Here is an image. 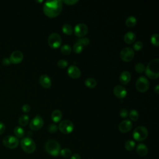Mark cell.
<instances>
[{"instance_id": "cell-1", "label": "cell", "mask_w": 159, "mask_h": 159, "mask_svg": "<svg viewBox=\"0 0 159 159\" xmlns=\"http://www.w3.org/2000/svg\"><path fill=\"white\" fill-rule=\"evenodd\" d=\"M63 1L54 0L45 2L43 6V11L45 15L50 18L57 17L61 12Z\"/></svg>"}, {"instance_id": "cell-2", "label": "cell", "mask_w": 159, "mask_h": 159, "mask_svg": "<svg viewBox=\"0 0 159 159\" xmlns=\"http://www.w3.org/2000/svg\"><path fill=\"white\" fill-rule=\"evenodd\" d=\"M146 76L151 80H156L159 77V59L152 60L147 65L145 70Z\"/></svg>"}, {"instance_id": "cell-3", "label": "cell", "mask_w": 159, "mask_h": 159, "mask_svg": "<svg viewBox=\"0 0 159 159\" xmlns=\"http://www.w3.org/2000/svg\"><path fill=\"white\" fill-rule=\"evenodd\" d=\"M45 148L48 153L53 157L58 156L60 152V145L55 140H48L45 143Z\"/></svg>"}, {"instance_id": "cell-4", "label": "cell", "mask_w": 159, "mask_h": 159, "mask_svg": "<svg viewBox=\"0 0 159 159\" xmlns=\"http://www.w3.org/2000/svg\"><path fill=\"white\" fill-rule=\"evenodd\" d=\"M20 146L22 150L27 153H32L36 148L34 141L30 137L23 138L20 141Z\"/></svg>"}, {"instance_id": "cell-5", "label": "cell", "mask_w": 159, "mask_h": 159, "mask_svg": "<svg viewBox=\"0 0 159 159\" xmlns=\"http://www.w3.org/2000/svg\"><path fill=\"white\" fill-rule=\"evenodd\" d=\"M148 134V130L145 127L138 126L133 132V137L136 141L142 142L147 139Z\"/></svg>"}, {"instance_id": "cell-6", "label": "cell", "mask_w": 159, "mask_h": 159, "mask_svg": "<svg viewBox=\"0 0 159 159\" xmlns=\"http://www.w3.org/2000/svg\"><path fill=\"white\" fill-rule=\"evenodd\" d=\"M48 44L53 49L59 48L61 45V38L57 33H52L48 37Z\"/></svg>"}, {"instance_id": "cell-7", "label": "cell", "mask_w": 159, "mask_h": 159, "mask_svg": "<svg viewBox=\"0 0 159 159\" xmlns=\"http://www.w3.org/2000/svg\"><path fill=\"white\" fill-rule=\"evenodd\" d=\"M149 81L144 76H139L135 83V87L138 91L143 93L147 91L149 88Z\"/></svg>"}, {"instance_id": "cell-8", "label": "cell", "mask_w": 159, "mask_h": 159, "mask_svg": "<svg viewBox=\"0 0 159 159\" xmlns=\"http://www.w3.org/2000/svg\"><path fill=\"white\" fill-rule=\"evenodd\" d=\"M134 51L131 47H125L120 52V59L125 62L130 61L134 58Z\"/></svg>"}, {"instance_id": "cell-9", "label": "cell", "mask_w": 159, "mask_h": 159, "mask_svg": "<svg viewBox=\"0 0 159 159\" xmlns=\"http://www.w3.org/2000/svg\"><path fill=\"white\" fill-rule=\"evenodd\" d=\"M19 140L16 137L12 135H7L2 139L3 145L9 148H16L19 145Z\"/></svg>"}, {"instance_id": "cell-10", "label": "cell", "mask_w": 159, "mask_h": 159, "mask_svg": "<svg viewBox=\"0 0 159 159\" xmlns=\"http://www.w3.org/2000/svg\"><path fill=\"white\" fill-rule=\"evenodd\" d=\"M58 129L61 133L64 134H68L73 130L74 125L70 120H63L60 122Z\"/></svg>"}, {"instance_id": "cell-11", "label": "cell", "mask_w": 159, "mask_h": 159, "mask_svg": "<svg viewBox=\"0 0 159 159\" xmlns=\"http://www.w3.org/2000/svg\"><path fill=\"white\" fill-rule=\"evenodd\" d=\"M44 124V121L40 115L35 116L30 122L29 127L32 130H39Z\"/></svg>"}, {"instance_id": "cell-12", "label": "cell", "mask_w": 159, "mask_h": 159, "mask_svg": "<svg viewBox=\"0 0 159 159\" xmlns=\"http://www.w3.org/2000/svg\"><path fill=\"white\" fill-rule=\"evenodd\" d=\"M73 30L76 36L81 38L84 37L88 34V27L84 23H79L75 25Z\"/></svg>"}, {"instance_id": "cell-13", "label": "cell", "mask_w": 159, "mask_h": 159, "mask_svg": "<svg viewBox=\"0 0 159 159\" xmlns=\"http://www.w3.org/2000/svg\"><path fill=\"white\" fill-rule=\"evenodd\" d=\"M113 93L119 99H124L127 94L126 89L122 85H116L113 89Z\"/></svg>"}, {"instance_id": "cell-14", "label": "cell", "mask_w": 159, "mask_h": 159, "mask_svg": "<svg viewBox=\"0 0 159 159\" xmlns=\"http://www.w3.org/2000/svg\"><path fill=\"white\" fill-rule=\"evenodd\" d=\"M24 58L23 53L19 50L14 51L10 55L9 60L11 63L18 64L20 63Z\"/></svg>"}, {"instance_id": "cell-15", "label": "cell", "mask_w": 159, "mask_h": 159, "mask_svg": "<svg viewBox=\"0 0 159 159\" xmlns=\"http://www.w3.org/2000/svg\"><path fill=\"white\" fill-rule=\"evenodd\" d=\"M68 75L73 79H77L81 76L80 69L75 65H70L67 70Z\"/></svg>"}, {"instance_id": "cell-16", "label": "cell", "mask_w": 159, "mask_h": 159, "mask_svg": "<svg viewBox=\"0 0 159 159\" xmlns=\"http://www.w3.org/2000/svg\"><path fill=\"white\" fill-rule=\"evenodd\" d=\"M132 123L129 120H124L119 125V130L122 133H127L132 128Z\"/></svg>"}, {"instance_id": "cell-17", "label": "cell", "mask_w": 159, "mask_h": 159, "mask_svg": "<svg viewBox=\"0 0 159 159\" xmlns=\"http://www.w3.org/2000/svg\"><path fill=\"white\" fill-rule=\"evenodd\" d=\"M40 84L45 89H48L52 86V81L50 78L46 74L42 75L39 78Z\"/></svg>"}, {"instance_id": "cell-18", "label": "cell", "mask_w": 159, "mask_h": 159, "mask_svg": "<svg viewBox=\"0 0 159 159\" xmlns=\"http://www.w3.org/2000/svg\"><path fill=\"white\" fill-rule=\"evenodd\" d=\"M131 80V75L128 71H123L119 76V81L122 84H127Z\"/></svg>"}, {"instance_id": "cell-19", "label": "cell", "mask_w": 159, "mask_h": 159, "mask_svg": "<svg viewBox=\"0 0 159 159\" xmlns=\"http://www.w3.org/2000/svg\"><path fill=\"white\" fill-rule=\"evenodd\" d=\"M136 35L132 32H127L124 36V41L127 44H132L135 42Z\"/></svg>"}, {"instance_id": "cell-20", "label": "cell", "mask_w": 159, "mask_h": 159, "mask_svg": "<svg viewBox=\"0 0 159 159\" xmlns=\"http://www.w3.org/2000/svg\"><path fill=\"white\" fill-rule=\"evenodd\" d=\"M62 118V112L59 109H55L51 114V119L53 122H59Z\"/></svg>"}, {"instance_id": "cell-21", "label": "cell", "mask_w": 159, "mask_h": 159, "mask_svg": "<svg viewBox=\"0 0 159 159\" xmlns=\"http://www.w3.org/2000/svg\"><path fill=\"white\" fill-rule=\"evenodd\" d=\"M136 151L137 153L142 157L145 156L148 153V148L143 143H140L137 145Z\"/></svg>"}, {"instance_id": "cell-22", "label": "cell", "mask_w": 159, "mask_h": 159, "mask_svg": "<svg viewBox=\"0 0 159 159\" xmlns=\"http://www.w3.org/2000/svg\"><path fill=\"white\" fill-rule=\"evenodd\" d=\"M137 24V19L134 16H130L125 20V25L129 27H133Z\"/></svg>"}, {"instance_id": "cell-23", "label": "cell", "mask_w": 159, "mask_h": 159, "mask_svg": "<svg viewBox=\"0 0 159 159\" xmlns=\"http://www.w3.org/2000/svg\"><path fill=\"white\" fill-rule=\"evenodd\" d=\"M62 32L63 34L67 35H71L73 32V29L70 24H65L62 26Z\"/></svg>"}, {"instance_id": "cell-24", "label": "cell", "mask_w": 159, "mask_h": 159, "mask_svg": "<svg viewBox=\"0 0 159 159\" xmlns=\"http://www.w3.org/2000/svg\"><path fill=\"white\" fill-rule=\"evenodd\" d=\"M84 84L89 88H94L97 85V81L93 78H88L84 81Z\"/></svg>"}, {"instance_id": "cell-25", "label": "cell", "mask_w": 159, "mask_h": 159, "mask_svg": "<svg viewBox=\"0 0 159 159\" xmlns=\"http://www.w3.org/2000/svg\"><path fill=\"white\" fill-rule=\"evenodd\" d=\"M29 122V117L27 114H23L20 116L18 122L21 126H26Z\"/></svg>"}, {"instance_id": "cell-26", "label": "cell", "mask_w": 159, "mask_h": 159, "mask_svg": "<svg viewBox=\"0 0 159 159\" xmlns=\"http://www.w3.org/2000/svg\"><path fill=\"white\" fill-rule=\"evenodd\" d=\"M14 133L17 138H22L25 135L24 130L20 126H16L14 129Z\"/></svg>"}, {"instance_id": "cell-27", "label": "cell", "mask_w": 159, "mask_h": 159, "mask_svg": "<svg viewBox=\"0 0 159 159\" xmlns=\"http://www.w3.org/2000/svg\"><path fill=\"white\" fill-rule=\"evenodd\" d=\"M71 47L68 44H64L60 47V51L63 55H70L71 52Z\"/></svg>"}, {"instance_id": "cell-28", "label": "cell", "mask_w": 159, "mask_h": 159, "mask_svg": "<svg viewBox=\"0 0 159 159\" xmlns=\"http://www.w3.org/2000/svg\"><path fill=\"white\" fill-rule=\"evenodd\" d=\"M129 116L130 119L133 121H137L139 117V112L135 109H131L129 113Z\"/></svg>"}, {"instance_id": "cell-29", "label": "cell", "mask_w": 159, "mask_h": 159, "mask_svg": "<svg viewBox=\"0 0 159 159\" xmlns=\"http://www.w3.org/2000/svg\"><path fill=\"white\" fill-rule=\"evenodd\" d=\"M83 48H84V47L82 45H81L79 42H76L74 43L73 46V49L72 50H73V52L75 53L78 54V53H80L83 51Z\"/></svg>"}, {"instance_id": "cell-30", "label": "cell", "mask_w": 159, "mask_h": 159, "mask_svg": "<svg viewBox=\"0 0 159 159\" xmlns=\"http://www.w3.org/2000/svg\"><path fill=\"white\" fill-rule=\"evenodd\" d=\"M135 146V143L134 142V141L132 140H127L124 145V147L125 148V149L128 151H132L134 149Z\"/></svg>"}, {"instance_id": "cell-31", "label": "cell", "mask_w": 159, "mask_h": 159, "mask_svg": "<svg viewBox=\"0 0 159 159\" xmlns=\"http://www.w3.org/2000/svg\"><path fill=\"white\" fill-rule=\"evenodd\" d=\"M150 41L153 45H154L155 47H158L159 46L158 34L157 33L152 34L151 36V38H150Z\"/></svg>"}, {"instance_id": "cell-32", "label": "cell", "mask_w": 159, "mask_h": 159, "mask_svg": "<svg viewBox=\"0 0 159 159\" xmlns=\"http://www.w3.org/2000/svg\"><path fill=\"white\" fill-rule=\"evenodd\" d=\"M134 68H135V70L136 72H137L139 73H142L145 71V66L142 63H137L135 64Z\"/></svg>"}, {"instance_id": "cell-33", "label": "cell", "mask_w": 159, "mask_h": 159, "mask_svg": "<svg viewBox=\"0 0 159 159\" xmlns=\"http://www.w3.org/2000/svg\"><path fill=\"white\" fill-rule=\"evenodd\" d=\"M143 44L142 43V42L140 41V40H138V41H136L134 43V45H133V50L134 51H139V50H141L142 48H143Z\"/></svg>"}, {"instance_id": "cell-34", "label": "cell", "mask_w": 159, "mask_h": 159, "mask_svg": "<svg viewBox=\"0 0 159 159\" xmlns=\"http://www.w3.org/2000/svg\"><path fill=\"white\" fill-rule=\"evenodd\" d=\"M60 153L63 157L68 158V157H71V152L69 148H63L61 150H60Z\"/></svg>"}, {"instance_id": "cell-35", "label": "cell", "mask_w": 159, "mask_h": 159, "mask_svg": "<svg viewBox=\"0 0 159 159\" xmlns=\"http://www.w3.org/2000/svg\"><path fill=\"white\" fill-rule=\"evenodd\" d=\"M76 42H79L81 45H82L83 47L84 46H88L89 44V40L87 37H81L78 39Z\"/></svg>"}, {"instance_id": "cell-36", "label": "cell", "mask_w": 159, "mask_h": 159, "mask_svg": "<svg viewBox=\"0 0 159 159\" xmlns=\"http://www.w3.org/2000/svg\"><path fill=\"white\" fill-rule=\"evenodd\" d=\"M68 61L66 60H64V59L59 60L57 62V66L60 68H61V69L66 68L68 66Z\"/></svg>"}, {"instance_id": "cell-37", "label": "cell", "mask_w": 159, "mask_h": 159, "mask_svg": "<svg viewBox=\"0 0 159 159\" xmlns=\"http://www.w3.org/2000/svg\"><path fill=\"white\" fill-rule=\"evenodd\" d=\"M47 130L50 133H55L58 130V127L55 124H50L47 127Z\"/></svg>"}, {"instance_id": "cell-38", "label": "cell", "mask_w": 159, "mask_h": 159, "mask_svg": "<svg viewBox=\"0 0 159 159\" xmlns=\"http://www.w3.org/2000/svg\"><path fill=\"white\" fill-rule=\"evenodd\" d=\"M119 115L122 118H126L129 116V112L125 108H122L119 111Z\"/></svg>"}, {"instance_id": "cell-39", "label": "cell", "mask_w": 159, "mask_h": 159, "mask_svg": "<svg viewBox=\"0 0 159 159\" xmlns=\"http://www.w3.org/2000/svg\"><path fill=\"white\" fill-rule=\"evenodd\" d=\"M78 2V0H65V1H63V2L65 3L67 5H70V6L75 5Z\"/></svg>"}, {"instance_id": "cell-40", "label": "cell", "mask_w": 159, "mask_h": 159, "mask_svg": "<svg viewBox=\"0 0 159 159\" xmlns=\"http://www.w3.org/2000/svg\"><path fill=\"white\" fill-rule=\"evenodd\" d=\"M22 110L24 112L27 113L30 111V106L28 104H25L22 106Z\"/></svg>"}, {"instance_id": "cell-41", "label": "cell", "mask_w": 159, "mask_h": 159, "mask_svg": "<svg viewBox=\"0 0 159 159\" xmlns=\"http://www.w3.org/2000/svg\"><path fill=\"white\" fill-rule=\"evenodd\" d=\"M2 63L3 65L4 66H8L11 64V62H10V60H9V58H4L2 60Z\"/></svg>"}, {"instance_id": "cell-42", "label": "cell", "mask_w": 159, "mask_h": 159, "mask_svg": "<svg viewBox=\"0 0 159 159\" xmlns=\"http://www.w3.org/2000/svg\"><path fill=\"white\" fill-rule=\"evenodd\" d=\"M5 129H6L5 125L4 124V123L0 122V135H1L2 134L4 133Z\"/></svg>"}, {"instance_id": "cell-43", "label": "cell", "mask_w": 159, "mask_h": 159, "mask_svg": "<svg viewBox=\"0 0 159 159\" xmlns=\"http://www.w3.org/2000/svg\"><path fill=\"white\" fill-rule=\"evenodd\" d=\"M70 159H81V158H80V155L79 154L75 153V154H73V155L71 157Z\"/></svg>"}, {"instance_id": "cell-44", "label": "cell", "mask_w": 159, "mask_h": 159, "mask_svg": "<svg viewBox=\"0 0 159 159\" xmlns=\"http://www.w3.org/2000/svg\"><path fill=\"white\" fill-rule=\"evenodd\" d=\"M154 91L157 94H159V86H158V84H157L155 86V87L154 88Z\"/></svg>"}]
</instances>
